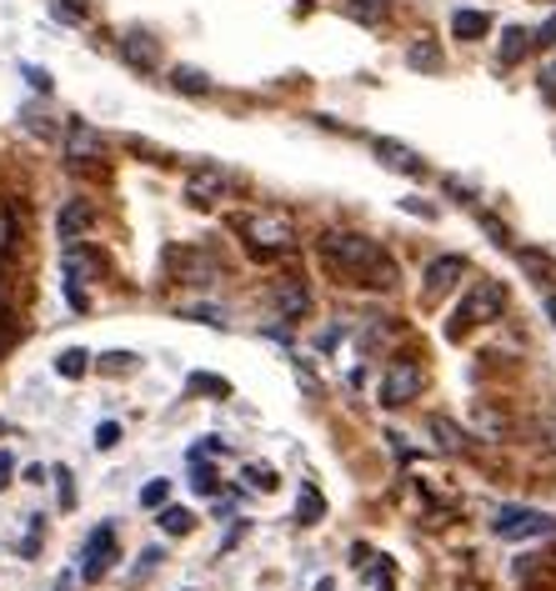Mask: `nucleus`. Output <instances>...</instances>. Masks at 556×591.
Wrapping results in <instances>:
<instances>
[{"label": "nucleus", "instance_id": "obj_1", "mask_svg": "<svg viewBox=\"0 0 556 591\" xmlns=\"http://www.w3.org/2000/svg\"><path fill=\"white\" fill-rule=\"evenodd\" d=\"M321 256H327L331 271H341L356 286H376V291L396 286V261L361 230H327L321 236Z\"/></svg>", "mask_w": 556, "mask_h": 591}, {"label": "nucleus", "instance_id": "obj_2", "mask_svg": "<svg viewBox=\"0 0 556 591\" xmlns=\"http://www.w3.org/2000/svg\"><path fill=\"white\" fill-rule=\"evenodd\" d=\"M240 236H246L252 251H261V256H281L296 246V226L281 211H252V216L240 221Z\"/></svg>", "mask_w": 556, "mask_h": 591}, {"label": "nucleus", "instance_id": "obj_3", "mask_svg": "<svg viewBox=\"0 0 556 591\" xmlns=\"http://www.w3.org/2000/svg\"><path fill=\"white\" fill-rule=\"evenodd\" d=\"M506 311V286L502 281H477L467 291V301L457 307V316H451V336H461L467 326H487V321H502Z\"/></svg>", "mask_w": 556, "mask_h": 591}, {"label": "nucleus", "instance_id": "obj_4", "mask_svg": "<svg viewBox=\"0 0 556 591\" xmlns=\"http://www.w3.org/2000/svg\"><path fill=\"white\" fill-rule=\"evenodd\" d=\"M236 191V175L226 171V165H201V171H191L185 175V201L191 206H221V201Z\"/></svg>", "mask_w": 556, "mask_h": 591}, {"label": "nucleus", "instance_id": "obj_5", "mask_svg": "<svg viewBox=\"0 0 556 591\" xmlns=\"http://www.w3.org/2000/svg\"><path fill=\"white\" fill-rule=\"evenodd\" d=\"M491 531H496L502 541H526V537L552 531V516L536 512V506H502V512L491 516Z\"/></svg>", "mask_w": 556, "mask_h": 591}, {"label": "nucleus", "instance_id": "obj_6", "mask_svg": "<svg viewBox=\"0 0 556 591\" xmlns=\"http://www.w3.org/2000/svg\"><path fill=\"white\" fill-rule=\"evenodd\" d=\"M421 386H426V372L402 356V362H392L382 376V406H392V411L396 406H411L416 396H421Z\"/></svg>", "mask_w": 556, "mask_h": 591}, {"label": "nucleus", "instance_id": "obj_7", "mask_svg": "<svg viewBox=\"0 0 556 591\" xmlns=\"http://www.w3.org/2000/svg\"><path fill=\"white\" fill-rule=\"evenodd\" d=\"M165 266H171L175 281H185V286H211V281L221 276L216 256H206V251H185V246L165 251Z\"/></svg>", "mask_w": 556, "mask_h": 591}, {"label": "nucleus", "instance_id": "obj_8", "mask_svg": "<svg viewBox=\"0 0 556 591\" xmlns=\"http://www.w3.org/2000/svg\"><path fill=\"white\" fill-rule=\"evenodd\" d=\"M116 51H120V61H126L131 71H141V76L161 71V41H156L151 31H126L116 41Z\"/></svg>", "mask_w": 556, "mask_h": 591}, {"label": "nucleus", "instance_id": "obj_9", "mask_svg": "<svg viewBox=\"0 0 556 591\" xmlns=\"http://www.w3.org/2000/svg\"><path fill=\"white\" fill-rule=\"evenodd\" d=\"M110 155V141L96 131V126H71L66 131V161H76V165H100Z\"/></svg>", "mask_w": 556, "mask_h": 591}, {"label": "nucleus", "instance_id": "obj_10", "mask_svg": "<svg viewBox=\"0 0 556 591\" xmlns=\"http://www.w3.org/2000/svg\"><path fill=\"white\" fill-rule=\"evenodd\" d=\"M61 266H66V281L76 286V281H100L106 276V261H100V251H90L86 241H71L66 246V256H61Z\"/></svg>", "mask_w": 556, "mask_h": 591}, {"label": "nucleus", "instance_id": "obj_11", "mask_svg": "<svg viewBox=\"0 0 556 591\" xmlns=\"http://www.w3.org/2000/svg\"><path fill=\"white\" fill-rule=\"evenodd\" d=\"M110 541H116V531H110V526H96V531L86 537V551H81V561H86V571H81V577H86V581H100V577H106V567H110Z\"/></svg>", "mask_w": 556, "mask_h": 591}, {"label": "nucleus", "instance_id": "obj_12", "mask_svg": "<svg viewBox=\"0 0 556 591\" xmlns=\"http://www.w3.org/2000/svg\"><path fill=\"white\" fill-rule=\"evenodd\" d=\"M376 151V161L386 165V171H402V175H421L426 165H421V155L411 151V146H402V141H392V136H382V141L371 146Z\"/></svg>", "mask_w": 556, "mask_h": 591}, {"label": "nucleus", "instance_id": "obj_13", "mask_svg": "<svg viewBox=\"0 0 556 591\" xmlns=\"http://www.w3.org/2000/svg\"><path fill=\"white\" fill-rule=\"evenodd\" d=\"M461 276H467V261H461V256H437V261L426 266V296L451 291Z\"/></svg>", "mask_w": 556, "mask_h": 591}, {"label": "nucleus", "instance_id": "obj_14", "mask_svg": "<svg viewBox=\"0 0 556 591\" xmlns=\"http://www.w3.org/2000/svg\"><path fill=\"white\" fill-rule=\"evenodd\" d=\"M271 301H276V311H281L286 321H301L306 311H311V291H306L301 281H276Z\"/></svg>", "mask_w": 556, "mask_h": 591}, {"label": "nucleus", "instance_id": "obj_15", "mask_svg": "<svg viewBox=\"0 0 556 591\" xmlns=\"http://www.w3.org/2000/svg\"><path fill=\"white\" fill-rule=\"evenodd\" d=\"M526 51H532V31H522V25H506L502 45H496V61H502V66H516Z\"/></svg>", "mask_w": 556, "mask_h": 591}, {"label": "nucleus", "instance_id": "obj_16", "mask_svg": "<svg viewBox=\"0 0 556 591\" xmlns=\"http://www.w3.org/2000/svg\"><path fill=\"white\" fill-rule=\"evenodd\" d=\"M487 31H491V15L487 11H457V15H451V35H457V41H481Z\"/></svg>", "mask_w": 556, "mask_h": 591}, {"label": "nucleus", "instance_id": "obj_17", "mask_svg": "<svg viewBox=\"0 0 556 591\" xmlns=\"http://www.w3.org/2000/svg\"><path fill=\"white\" fill-rule=\"evenodd\" d=\"M431 437H437V447L451 451V456H457V451H467V431H461L451 417H431Z\"/></svg>", "mask_w": 556, "mask_h": 591}, {"label": "nucleus", "instance_id": "obj_18", "mask_svg": "<svg viewBox=\"0 0 556 591\" xmlns=\"http://www.w3.org/2000/svg\"><path fill=\"white\" fill-rule=\"evenodd\" d=\"M406 66L411 71H441V45L437 41H411V51H406Z\"/></svg>", "mask_w": 556, "mask_h": 591}, {"label": "nucleus", "instance_id": "obj_19", "mask_svg": "<svg viewBox=\"0 0 556 591\" xmlns=\"http://www.w3.org/2000/svg\"><path fill=\"white\" fill-rule=\"evenodd\" d=\"M171 86L181 90V96H206V90H211V76H206V71H196V66H175V71H171Z\"/></svg>", "mask_w": 556, "mask_h": 591}, {"label": "nucleus", "instance_id": "obj_20", "mask_svg": "<svg viewBox=\"0 0 556 591\" xmlns=\"http://www.w3.org/2000/svg\"><path fill=\"white\" fill-rule=\"evenodd\" d=\"M81 230H90V206L86 201H66V211H61V236L76 241Z\"/></svg>", "mask_w": 556, "mask_h": 591}, {"label": "nucleus", "instance_id": "obj_21", "mask_svg": "<svg viewBox=\"0 0 556 591\" xmlns=\"http://www.w3.org/2000/svg\"><path fill=\"white\" fill-rule=\"evenodd\" d=\"M321 516H327V502H321L317 486H301V502H296V522L301 526H317Z\"/></svg>", "mask_w": 556, "mask_h": 591}, {"label": "nucleus", "instance_id": "obj_22", "mask_svg": "<svg viewBox=\"0 0 556 591\" xmlns=\"http://www.w3.org/2000/svg\"><path fill=\"white\" fill-rule=\"evenodd\" d=\"M51 15H55L61 25H86L90 6H86V0H51Z\"/></svg>", "mask_w": 556, "mask_h": 591}, {"label": "nucleus", "instance_id": "obj_23", "mask_svg": "<svg viewBox=\"0 0 556 591\" xmlns=\"http://www.w3.org/2000/svg\"><path fill=\"white\" fill-rule=\"evenodd\" d=\"M386 11H392V0H351V15L366 21V25H382Z\"/></svg>", "mask_w": 556, "mask_h": 591}, {"label": "nucleus", "instance_id": "obj_24", "mask_svg": "<svg viewBox=\"0 0 556 591\" xmlns=\"http://www.w3.org/2000/svg\"><path fill=\"white\" fill-rule=\"evenodd\" d=\"M477 431H487V437H506V417L496 411V406H477Z\"/></svg>", "mask_w": 556, "mask_h": 591}, {"label": "nucleus", "instance_id": "obj_25", "mask_svg": "<svg viewBox=\"0 0 556 591\" xmlns=\"http://www.w3.org/2000/svg\"><path fill=\"white\" fill-rule=\"evenodd\" d=\"M55 372H61V376H86L90 372V356H86V351H61Z\"/></svg>", "mask_w": 556, "mask_h": 591}, {"label": "nucleus", "instance_id": "obj_26", "mask_svg": "<svg viewBox=\"0 0 556 591\" xmlns=\"http://www.w3.org/2000/svg\"><path fill=\"white\" fill-rule=\"evenodd\" d=\"M161 526H165V537H185V531H191V512L171 506V512H161Z\"/></svg>", "mask_w": 556, "mask_h": 591}, {"label": "nucleus", "instance_id": "obj_27", "mask_svg": "<svg viewBox=\"0 0 556 591\" xmlns=\"http://www.w3.org/2000/svg\"><path fill=\"white\" fill-rule=\"evenodd\" d=\"M246 482H252L256 492H276V471L271 466H246Z\"/></svg>", "mask_w": 556, "mask_h": 591}, {"label": "nucleus", "instance_id": "obj_28", "mask_svg": "<svg viewBox=\"0 0 556 591\" xmlns=\"http://www.w3.org/2000/svg\"><path fill=\"white\" fill-rule=\"evenodd\" d=\"M165 496H171V482H165V476H156V482L141 492V506H161Z\"/></svg>", "mask_w": 556, "mask_h": 591}, {"label": "nucleus", "instance_id": "obj_29", "mask_svg": "<svg viewBox=\"0 0 556 591\" xmlns=\"http://www.w3.org/2000/svg\"><path fill=\"white\" fill-rule=\"evenodd\" d=\"M11 246H15V221H11V211L0 206V256H11Z\"/></svg>", "mask_w": 556, "mask_h": 591}, {"label": "nucleus", "instance_id": "obj_30", "mask_svg": "<svg viewBox=\"0 0 556 591\" xmlns=\"http://www.w3.org/2000/svg\"><path fill=\"white\" fill-rule=\"evenodd\" d=\"M131 362L136 356H126V351H110L106 362H100V372H110V376H120V372H131Z\"/></svg>", "mask_w": 556, "mask_h": 591}, {"label": "nucleus", "instance_id": "obj_31", "mask_svg": "<svg viewBox=\"0 0 556 591\" xmlns=\"http://www.w3.org/2000/svg\"><path fill=\"white\" fill-rule=\"evenodd\" d=\"M532 45H556V15H546L542 31H532Z\"/></svg>", "mask_w": 556, "mask_h": 591}, {"label": "nucleus", "instance_id": "obj_32", "mask_svg": "<svg viewBox=\"0 0 556 591\" xmlns=\"http://www.w3.org/2000/svg\"><path fill=\"white\" fill-rule=\"evenodd\" d=\"M116 437H120L116 421H100V427H96V447H116Z\"/></svg>", "mask_w": 556, "mask_h": 591}, {"label": "nucleus", "instance_id": "obj_33", "mask_svg": "<svg viewBox=\"0 0 556 591\" xmlns=\"http://www.w3.org/2000/svg\"><path fill=\"white\" fill-rule=\"evenodd\" d=\"M25 80H31V90H51V76H45V71H35V66H25Z\"/></svg>", "mask_w": 556, "mask_h": 591}, {"label": "nucleus", "instance_id": "obj_34", "mask_svg": "<svg viewBox=\"0 0 556 591\" xmlns=\"http://www.w3.org/2000/svg\"><path fill=\"white\" fill-rule=\"evenodd\" d=\"M196 492H201V496H211V492H216V476H211L206 466H196Z\"/></svg>", "mask_w": 556, "mask_h": 591}, {"label": "nucleus", "instance_id": "obj_35", "mask_svg": "<svg viewBox=\"0 0 556 591\" xmlns=\"http://www.w3.org/2000/svg\"><path fill=\"white\" fill-rule=\"evenodd\" d=\"M542 90H546V100H556V61L542 71Z\"/></svg>", "mask_w": 556, "mask_h": 591}, {"label": "nucleus", "instance_id": "obj_36", "mask_svg": "<svg viewBox=\"0 0 556 591\" xmlns=\"http://www.w3.org/2000/svg\"><path fill=\"white\" fill-rule=\"evenodd\" d=\"M0 486H11V461L0 456Z\"/></svg>", "mask_w": 556, "mask_h": 591}, {"label": "nucleus", "instance_id": "obj_37", "mask_svg": "<svg viewBox=\"0 0 556 591\" xmlns=\"http://www.w3.org/2000/svg\"><path fill=\"white\" fill-rule=\"evenodd\" d=\"M546 316H552V321H556V291H552V296H546Z\"/></svg>", "mask_w": 556, "mask_h": 591}, {"label": "nucleus", "instance_id": "obj_38", "mask_svg": "<svg viewBox=\"0 0 556 591\" xmlns=\"http://www.w3.org/2000/svg\"><path fill=\"white\" fill-rule=\"evenodd\" d=\"M317 591H331V581H317Z\"/></svg>", "mask_w": 556, "mask_h": 591}, {"label": "nucleus", "instance_id": "obj_39", "mask_svg": "<svg viewBox=\"0 0 556 591\" xmlns=\"http://www.w3.org/2000/svg\"><path fill=\"white\" fill-rule=\"evenodd\" d=\"M0 321H6V307H0Z\"/></svg>", "mask_w": 556, "mask_h": 591}]
</instances>
